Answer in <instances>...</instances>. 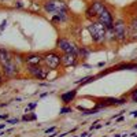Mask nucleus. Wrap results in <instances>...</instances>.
<instances>
[{
	"label": "nucleus",
	"mask_w": 137,
	"mask_h": 137,
	"mask_svg": "<svg viewBox=\"0 0 137 137\" xmlns=\"http://www.w3.org/2000/svg\"><path fill=\"white\" fill-rule=\"evenodd\" d=\"M86 32L91 36L92 43L96 45H103L104 43L108 41V30L99 21H89L86 25Z\"/></svg>",
	"instance_id": "nucleus-1"
},
{
	"label": "nucleus",
	"mask_w": 137,
	"mask_h": 137,
	"mask_svg": "<svg viewBox=\"0 0 137 137\" xmlns=\"http://www.w3.org/2000/svg\"><path fill=\"white\" fill-rule=\"evenodd\" d=\"M129 39V26L125 19L119 18L114 21L112 29L108 30V41H115V43H125Z\"/></svg>",
	"instance_id": "nucleus-2"
},
{
	"label": "nucleus",
	"mask_w": 137,
	"mask_h": 137,
	"mask_svg": "<svg viewBox=\"0 0 137 137\" xmlns=\"http://www.w3.org/2000/svg\"><path fill=\"white\" fill-rule=\"evenodd\" d=\"M43 10L47 14L52 15H63V17H69L70 11H69V6L65 0H44L43 3Z\"/></svg>",
	"instance_id": "nucleus-3"
},
{
	"label": "nucleus",
	"mask_w": 137,
	"mask_h": 137,
	"mask_svg": "<svg viewBox=\"0 0 137 137\" xmlns=\"http://www.w3.org/2000/svg\"><path fill=\"white\" fill-rule=\"evenodd\" d=\"M106 8H107V6L104 2H101V0H92L85 10V18L88 19V21H96L97 17L100 15Z\"/></svg>",
	"instance_id": "nucleus-4"
},
{
	"label": "nucleus",
	"mask_w": 137,
	"mask_h": 137,
	"mask_svg": "<svg viewBox=\"0 0 137 137\" xmlns=\"http://www.w3.org/2000/svg\"><path fill=\"white\" fill-rule=\"evenodd\" d=\"M44 62L43 65L47 69H49L51 71H55L62 66V60H60V54H58L56 51H49V52H44Z\"/></svg>",
	"instance_id": "nucleus-5"
},
{
	"label": "nucleus",
	"mask_w": 137,
	"mask_h": 137,
	"mask_svg": "<svg viewBox=\"0 0 137 137\" xmlns=\"http://www.w3.org/2000/svg\"><path fill=\"white\" fill-rule=\"evenodd\" d=\"M56 48L60 49L62 54H74L78 55V51H80V47L75 44L74 41L66 39V37H59L56 40Z\"/></svg>",
	"instance_id": "nucleus-6"
},
{
	"label": "nucleus",
	"mask_w": 137,
	"mask_h": 137,
	"mask_svg": "<svg viewBox=\"0 0 137 137\" xmlns=\"http://www.w3.org/2000/svg\"><path fill=\"white\" fill-rule=\"evenodd\" d=\"M25 70L32 78L39 80V81L47 80V78L49 77V71H51V70L47 69L44 65H40V66H25Z\"/></svg>",
	"instance_id": "nucleus-7"
},
{
	"label": "nucleus",
	"mask_w": 137,
	"mask_h": 137,
	"mask_svg": "<svg viewBox=\"0 0 137 137\" xmlns=\"http://www.w3.org/2000/svg\"><path fill=\"white\" fill-rule=\"evenodd\" d=\"M44 62V56L43 54L39 52H29V54H23V65L25 66H40Z\"/></svg>",
	"instance_id": "nucleus-8"
},
{
	"label": "nucleus",
	"mask_w": 137,
	"mask_h": 137,
	"mask_svg": "<svg viewBox=\"0 0 137 137\" xmlns=\"http://www.w3.org/2000/svg\"><path fill=\"white\" fill-rule=\"evenodd\" d=\"M96 21H99L101 25L106 26L107 30H110V29H112V25H114V21H115V19H114V14H112V11L107 7L106 10H104L103 13L97 17Z\"/></svg>",
	"instance_id": "nucleus-9"
},
{
	"label": "nucleus",
	"mask_w": 137,
	"mask_h": 137,
	"mask_svg": "<svg viewBox=\"0 0 137 137\" xmlns=\"http://www.w3.org/2000/svg\"><path fill=\"white\" fill-rule=\"evenodd\" d=\"M60 60H62V66L63 67H75L80 62L78 55L74 54H62L60 55Z\"/></svg>",
	"instance_id": "nucleus-10"
},
{
	"label": "nucleus",
	"mask_w": 137,
	"mask_h": 137,
	"mask_svg": "<svg viewBox=\"0 0 137 137\" xmlns=\"http://www.w3.org/2000/svg\"><path fill=\"white\" fill-rule=\"evenodd\" d=\"M78 93V89H71V91H67V92H63L60 95V101H62L65 106H69L71 101H74L75 96Z\"/></svg>",
	"instance_id": "nucleus-11"
},
{
	"label": "nucleus",
	"mask_w": 137,
	"mask_h": 137,
	"mask_svg": "<svg viewBox=\"0 0 137 137\" xmlns=\"http://www.w3.org/2000/svg\"><path fill=\"white\" fill-rule=\"evenodd\" d=\"M14 55H15V52L10 51V49L7 48H3V47H0V66L4 65V63H8L13 60Z\"/></svg>",
	"instance_id": "nucleus-12"
},
{
	"label": "nucleus",
	"mask_w": 137,
	"mask_h": 137,
	"mask_svg": "<svg viewBox=\"0 0 137 137\" xmlns=\"http://www.w3.org/2000/svg\"><path fill=\"white\" fill-rule=\"evenodd\" d=\"M129 26V37L130 40H137V15L132 17L127 22Z\"/></svg>",
	"instance_id": "nucleus-13"
},
{
	"label": "nucleus",
	"mask_w": 137,
	"mask_h": 137,
	"mask_svg": "<svg viewBox=\"0 0 137 137\" xmlns=\"http://www.w3.org/2000/svg\"><path fill=\"white\" fill-rule=\"evenodd\" d=\"M104 101L107 103V106L111 107V106H121V104L126 103V99H118V97H104Z\"/></svg>",
	"instance_id": "nucleus-14"
},
{
	"label": "nucleus",
	"mask_w": 137,
	"mask_h": 137,
	"mask_svg": "<svg viewBox=\"0 0 137 137\" xmlns=\"http://www.w3.org/2000/svg\"><path fill=\"white\" fill-rule=\"evenodd\" d=\"M91 52H92V49L89 48V47L82 45V47H80V51H78V58H80V59H86V58L91 55Z\"/></svg>",
	"instance_id": "nucleus-15"
},
{
	"label": "nucleus",
	"mask_w": 137,
	"mask_h": 137,
	"mask_svg": "<svg viewBox=\"0 0 137 137\" xmlns=\"http://www.w3.org/2000/svg\"><path fill=\"white\" fill-rule=\"evenodd\" d=\"M96 80H97L96 75H88V77H84V78H81V80H77L75 84H77V85H86V84H91Z\"/></svg>",
	"instance_id": "nucleus-16"
},
{
	"label": "nucleus",
	"mask_w": 137,
	"mask_h": 137,
	"mask_svg": "<svg viewBox=\"0 0 137 137\" xmlns=\"http://www.w3.org/2000/svg\"><path fill=\"white\" fill-rule=\"evenodd\" d=\"M36 119H37L36 112L32 111V112H25V114L22 115L21 121H22V122H30V121H36Z\"/></svg>",
	"instance_id": "nucleus-17"
},
{
	"label": "nucleus",
	"mask_w": 137,
	"mask_h": 137,
	"mask_svg": "<svg viewBox=\"0 0 137 137\" xmlns=\"http://www.w3.org/2000/svg\"><path fill=\"white\" fill-rule=\"evenodd\" d=\"M69 112H73V107H70V106H63L62 108H60V112H59V114H60V115H66V114H69Z\"/></svg>",
	"instance_id": "nucleus-18"
},
{
	"label": "nucleus",
	"mask_w": 137,
	"mask_h": 137,
	"mask_svg": "<svg viewBox=\"0 0 137 137\" xmlns=\"http://www.w3.org/2000/svg\"><path fill=\"white\" fill-rule=\"evenodd\" d=\"M37 104H39V101H33V103L28 104V107L25 108V112H32V111H33V110L37 107Z\"/></svg>",
	"instance_id": "nucleus-19"
},
{
	"label": "nucleus",
	"mask_w": 137,
	"mask_h": 137,
	"mask_svg": "<svg viewBox=\"0 0 137 137\" xmlns=\"http://www.w3.org/2000/svg\"><path fill=\"white\" fill-rule=\"evenodd\" d=\"M21 121L19 118H13V119H7L6 121V123H11V125H15V123H18V122Z\"/></svg>",
	"instance_id": "nucleus-20"
},
{
	"label": "nucleus",
	"mask_w": 137,
	"mask_h": 137,
	"mask_svg": "<svg viewBox=\"0 0 137 137\" xmlns=\"http://www.w3.org/2000/svg\"><path fill=\"white\" fill-rule=\"evenodd\" d=\"M7 81V78H6V75L3 74V71H2V69H0V85H3V84Z\"/></svg>",
	"instance_id": "nucleus-21"
},
{
	"label": "nucleus",
	"mask_w": 137,
	"mask_h": 137,
	"mask_svg": "<svg viewBox=\"0 0 137 137\" xmlns=\"http://www.w3.org/2000/svg\"><path fill=\"white\" fill-rule=\"evenodd\" d=\"M55 130H56V126H52V127H48L44 133H45V134H49V133H54Z\"/></svg>",
	"instance_id": "nucleus-22"
},
{
	"label": "nucleus",
	"mask_w": 137,
	"mask_h": 137,
	"mask_svg": "<svg viewBox=\"0 0 137 137\" xmlns=\"http://www.w3.org/2000/svg\"><path fill=\"white\" fill-rule=\"evenodd\" d=\"M6 26H7V21H3V22H2V26H0V32H2L3 29L6 28Z\"/></svg>",
	"instance_id": "nucleus-23"
},
{
	"label": "nucleus",
	"mask_w": 137,
	"mask_h": 137,
	"mask_svg": "<svg viewBox=\"0 0 137 137\" xmlns=\"http://www.w3.org/2000/svg\"><path fill=\"white\" fill-rule=\"evenodd\" d=\"M80 137H88L89 136V132H84V133H81V134H78Z\"/></svg>",
	"instance_id": "nucleus-24"
},
{
	"label": "nucleus",
	"mask_w": 137,
	"mask_h": 137,
	"mask_svg": "<svg viewBox=\"0 0 137 137\" xmlns=\"http://www.w3.org/2000/svg\"><path fill=\"white\" fill-rule=\"evenodd\" d=\"M49 93H51L49 91H48V92H45V93H41V95H40V99H43V97H45V96H48Z\"/></svg>",
	"instance_id": "nucleus-25"
},
{
	"label": "nucleus",
	"mask_w": 137,
	"mask_h": 137,
	"mask_svg": "<svg viewBox=\"0 0 137 137\" xmlns=\"http://www.w3.org/2000/svg\"><path fill=\"white\" fill-rule=\"evenodd\" d=\"M103 66H106V62H100V63H97V67H103Z\"/></svg>",
	"instance_id": "nucleus-26"
},
{
	"label": "nucleus",
	"mask_w": 137,
	"mask_h": 137,
	"mask_svg": "<svg viewBox=\"0 0 137 137\" xmlns=\"http://www.w3.org/2000/svg\"><path fill=\"white\" fill-rule=\"evenodd\" d=\"M40 86H49V84L48 82H41V84H40Z\"/></svg>",
	"instance_id": "nucleus-27"
},
{
	"label": "nucleus",
	"mask_w": 137,
	"mask_h": 137,
	"mask_svg": "<svg viewBox=\"0 0 137 137\" xmlns=\"http://www.w3.org/2000/svg\"><path fill=\"white\" fill-rule=\"evenodd\" d=\"M55 136H59V134H58L56 132H54V133H52V134H48V137H55Z\"/></svg>",
	"instance_id": "nucleus-28"
},
{
	"label": "nucleus",
	"mask_w": 137,
	"mask_h": 137,
	"mask_svg": "<svg viewBox=\"0 0 137 137\" xmlns=\"http://www.w3.org/2000/svg\"><path fill=\"white\" fill-rule=\"evenodd\" d=\"M132 115H133V116H137V111H133V112H132Z\"/></svg>",
	"instance_id": "nucleus-29"
},
{
	"label": "nucleus",
	"mask_w": 137,
	"mask_h": 137,
	"mask_svg": "<svg viewBox=\"0 0 137 137\" xmlns=\"http://www.w3.org/2000/svg\"><path fill=\"white\" fill-rule=\"evenodd\" d=\"M4 126H6V125H4V123H2V125H0V129H4Z\"/></svg>",
	"instance_id": "nucleus-30"
},
{
	"label": "nucleus",
	"mask_w": 137,
	"mask_h": 137,
	"mask_svg": "<svg viewBox=\"0 0 137 137\" xmlns=\"http://www.w3.org/2000/svg\"><path fill=\"white\" fill-rule=\"evenodd\" d=\"M114 137H122V134H115Z\"/></svg>",
	"instance_id": "nucleus-31"
},
{
	"label": "nucleus",
	"mask_w": 137,
	"mask_h": 137,
	"mask_svg": "<svg viewBox=\"0 0 137 137\" xmlns=\"http://www.w3.org/2000/svg\"><path fill=\"white\" fill-rule=\"evenodd\" d=\"M0 2H8V0H0Z\"/></svg>",
	"instance_id": "nucleus-32"
},
{
	"label": "nucleus",
	"mask_w": 137,
	"mask_h": 137,
	"mask_svg": "<svg viewBox=\"0 0 137 137\" xmlns=\"http://www.w3.org/2000/svg\"><path fill=\"white\" fill-rule=\"evenodd\" d=\"M134 129H137V123H136V125H134Z\"/></svg>",
	"instance_id": "nucleus-33"
},
{
	"label": "nucleus",
	"mask_w": 137,
	"mask_h": 137,
	"mask_svg": "<svg viewBox=\"0 0 137 137\" xmlns=\"http://www.w3.org/2000/svg\"><path fill=\"white\" fill-rule=\"evenodd\" d=\"M73 137H80V136H73Z\"/></svg>",
	"instance_id": "nucleus-34"
},
{
	"label": "nucleus",
	"mask_w": 137,
	"mask_h": 137,
	"mask_svg": "<svg viewBox=\"0 0 137 137\" xmlns=\"http://www.w3.org/2000/svg\"><path fill=\"white\" fill-rule=\"evenodd\" d=\"M130 137H132V136H130Z\"/></svg>",
	"instance_id": "nucleus-35"
}]
</instances>
